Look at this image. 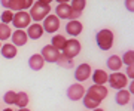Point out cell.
Wrapping results in <instances>:
<instances>
[{"instance_id":"cell-26","label":"cell","mask_w":134,"mask_h":111,"mask_svg":"<svg viewBox=\"0 0 134 111\" xmlns=\"http://www.w3.org/2000/svg\"><path fill=\"white\" fill-rule=\"evenodd\" d=\"M15 96H16V92H14V90L5 92V95H3V102H5L6 105H15Z\"/></svg>"},{"instance_id":"cell-19","label":"cell","mask_w":134,"mask_h":111,"mask_svg":"<svg viewBox=\"0 0 134 111\" xmlns=\"http://www.w3.org/2000/svg\"><path fill=\"white\" fill-rule=\"evenodd\" d=\"M106 65H107V68H109L112 73H118L121 68H122L121 56H118V55H112V56H109L107 61H106Z\"/></svg>"},{"instance_id":"cell-5","label":"cell","mask_w":134,"mask_h":111,"mask_svg":"<svg viewBox=\"0 0 134 111\" xmlns=\"http://www.w3.org/2000/svg\"><path fill=\"white\" fill-rule=\"evenodd\" d=\"M107 93H109V90H107V87H106V86L92 84V86H90L88 89H86L85 96L91 98V99H94L96 102H100V104H101V101H103V99H106Z\"/></svg>"},{"instance_id":"cell-1","label":"cell","mask_w":134,"mask_h":111,"mask_svg":"<svg viewBox=\"0 0 134 111\" xmlns=\"http://www.w3.org/2000/svg\"><path fill=\"white\" fill-rule=\"evenodd\" d=\"M51 14V0H37L33 2L31 8L29 9V15L31 21H34L36 24H40V21H43L48 15Z\"/></svg>"},{"instance_id":"cell-2","label":"cell","mask_w":134,"mask_h":111,"mask_svg":"<svg viewBox=\"0 0 134 111\" xmlns=\"http://www.w3.org/2000/svg\"><path fill=\"white\" fill-rule=\"evenodd\" d=\"M113 42H115V36H113V31L109 28H103L100 31H97L96 34V43L98 46L100 50H109L113 46Z\"/></svg>"},{"instance_id":"cell-33","label":"cell","mask_w":134,"mask_h":111,"mask_svg":"<svg viewBox=\"0 0 134 111\" xmlns=\"http://www.w3.org/2000/svg\"><path fill=\"white\" fill-rule=\"evenodd\" d=\"M18 111H31L30 108H18Z\"/></svg>"},{"instance_id":"cell-12","label":"cell","mask_w":134,"mask_h":111,"mask_svg":"<svg viewBox=\"0 0 134 111\" xmlns=\"http://www.w3.org/2000/svg\"><path fill=\"white\" fill-rule=\"evenodd\" d=\"M70 15H72V8L67 2H58L57 8H55V16L58 19H69L70 21Z\"/></svg>"},{"instance_id":"cell-17","label":"cell","mask_w":134,"mask_h":111,"mask_svg":"<svg viewBox=\"0 0 134 111\" xmlns=\"http://www.w3.org/2000/svg\"><path fill=\"white\" fill-rule=\"evenodd\" d=\"M0 52H2V56L5 59H14L16 56V53H18V49L15 48L12 43H5L2 44Z\"/></svg>"},{"instance_id":"cell-16","label":"cell","mask_w":134,"mask_h":111,"mask_svg":"<svg viewBox=\"0 0 134 111\" xmlns=\"http://www.w3.org/2000/svg\"><path fill=\"white\" fill-rule=\"evenodd\" d=\"M107 77H109V74L104 71V70H94L91 73V79L94 84H98V86H104L106 83H107Z\"/></svg>"},{"instance_id":"cell-25","label":"cell","mask_w":134,"mask_h":111,"mask_svg":"<svg viewBox=\"0 0 134 111\" xmlns=\"http://www.w3.org/2000/svg\"><path fill=\"white\" fill-rule=\"evenodd\" d=\"M70 5V8H72L73 10H76V12H83V9L86 8V2L85 0H73V2H70L69 3Z\"/></svg>"},{"instance_id":"cell-28","label":"cell","mask_w":134,"mask_h":111,"mask_svg":"<svg viewBox=\"0 0 134 111\" xmlns=\"http://www.w3.org/2000/svg\"><path fill=\"white\" fill-rule=\"evenodd\" d=\"M0 19H2V24H6L9 25L10 22H12V19H14V12L12 10H3L2 12V15H0Z\"/></svg>"},{"instance_id":"cell-32","label":"cell","mask_w":134,"mask_h":111,"mask_svg":"<svg viewBox=\"0 0 134 111\" xmlns=\"http://www.w3.org/2000/svg\"><path fill=\"white\" fill-rule=\"evenodd\" d=\"M128 92H130V95H131V93H134V80H133V82H131V83H130Z\"/></svg>"},{"instance_id":"cell-11","label":"cell","mask_w":134,"mask_h":111,"mask_svg":"<svg viewBox=\"0 0 134 111\" xmlns=\"http://www.w3.org/2000/svg\"><path fill=\"white\" fill-rule=\"evenodd\" d=\"M42 28L45 33H49V34H54V33H57L58 28H60V19H58L55 15H51L49 14L45 19H43L42 24Z\"/></svg>"},{"instance_id":"cell-10","label":"cell","mask_w":134,"mask_h":111,"mask_svg":"<svg viewBox=\"0 0 134 111\" xmlns=\"http://www.w3.org/2000/svg\"><path fill=\"white\" fill-rule=\"evenodd\" d=\"M91 73H92V68L90 64H86V62L79 64L75 68V80H77V83L85 82V80H88L91 77Z\"/></svg>"},{"instance_id":"cell-20","label":"cell","mask_w":134,"mask_h":111,"mask_svg":"<svg viewBox=\"0 0 134 111\" xmlns=\"http://www.w3.org/2000/svg\"><path fill=\"white\" fill-rule=\"evenodd\" d=\"M130 99H131V95H130V92L127 90V89H121V90L116 92L115 102L118 104V105H121V107L127 105V104L130 102Z\"/></svg>"},{"instance_id":"cell-21","label":"cell","mask_w":134,"mask_h":111,"mask_svg":"<svg viewBox=\"0 0 134 111\" xmlns=\"http://www.w3.org/2000/svg\"><path fill=\"white\" fill-rule=\"evenodd\" d=\"M67 39L66 36H63V34H54L52 39H51V46L54 49H57L58 52H61L63 48H64V44H66Z\"/></svg>"},{"instance_id":"cell-34","label":"cell","mask_w":134,"mask_h":111,"mask_svg":"<svg viewBox=\"0 0 134 111\" xmlns=\"http://www.w3.org/2000/svg\"><path fill=\"white\" fill-rule=\"evenodd\" d=\"M2 111H14V110H12L10 107H8V108H5V110H2Z\"/></svg>"},{"instance_id":"cell-8","label":"cell","mask_w":134,"mask_h":111,"mask_svg":"<svg viewBox=\"0 0 134 111\" xmlns=\"http://www.w3.org/2000/svg\"><path fill=\"white\" fill-rule=\"evenodd\" d=\"M40 56L43 58V61L48 64H57L60 56H61V52H58L57 49H54L51 44H46L42 48V52H40Z\"/></svg>"},{"instance_id":"cell-13","label":"cell","mask_w":134,"mask_h":111,"mask_svg":"<svg viewBox=\"0 0 134 111\" xmlns=\"http://www.w3.org/2000/svg\"><path fill=\"white\" fill-rule=\"evenodd\" d=\"M10 40H12V44L15 48H18V46H25L27 42H29V37H27L25 30H14L12 36H10Z\"/></svg>"},{"instance_id":"cell-14","label":"cell","mask_w":134,"mask_h":111,"mask_svg":"<svg viewBox=\"0 0 134 111\" xmlns=\"http://www.w3.org/2000/svg\"><path fill=\"white\" fill-rule=\"evenodd\" d=\"M82 30H83V25L81 21H69L66 24V33L69 36H72V39H76L82 33Z\"/></svg>"},{"instance_id":"cell-22","label":"cell","mask_w":134,"mask_h":111,"mask_svg":"<svg viewBox=\"0 0 134 111\" xmlns=\"http://www.w3.org/2000/svg\"><path fill=\"white\" fill-rule=\"evenodd\" d=\"M30 102V98L27 95V92H16V96H15V105L18 108H27Z\"/></svg>"},{"instance_id":"cell-6","label":"cell","mask_w":134,"mask_h":111,"mask_svg":"<svg viewBox=\"0 0 134 111\" xmlns=\"http://www.w3.org/2000/svg\"><path fill=\"white\" fill-rule=\"evenodd\" d=\"M107 83H109V86L112 89H116V90H121V89H125V86L128 84V79L125 77L124 73H112L109 74V77H107Z\"/></svg>"},{"instance_id":"cell-30","label":"cell","mask_w":134,"mask_h":111,"mask_svg":"<svg viewBox=\"0 0 134 111\" xmlns=\"http://www.w3.org/2000/svg\"><path fill=\"white\" fill-rule=\"evenodd\" d=\"M125 77L130 80H134V65L133 67H127V73H125Z\"/></svg>"},{"instance_id":"cell-29","label":"cell","mask_w":134,"mask_h":111,"mask_svg":"<svg viewBox=\"0 0 134 111\" xmlns=\"http://www.w3.org/2000/svg\"><path fill=\"white\" fill-rule=\"evenodd\" d=\"M58 65L61 68H73V59H69V58H66V56H60V59H58Z\"/></svg>"},{"instance_id":"cell-24","label":"cell","mask_w":134,"mask_h":111,"mask_svg":"<svg viewBox=\"0 0 134 111\" xmlns=\"http://www.w3.org/2000/svg\"><path fill=\"white\" fill-rule=\"evenodd\" d=\"M122 65H127V67H133L134 65V50H127V52L122 55Z\"/></svg>"},{"instance_id":"cell-7","label":"cell","mask_w":134,"mask_h":111,"mask_svg":"<svg viewBox=\"0 0 134 111\" xmlns=\"http://www.w3.org/2000/svg\"><path fill=\"white\" fill-rule=\"evenodd\" d=\"M10 24H14L15 30H25V28H29V25L31 24V18H30L27 10H24V12H15L14 19H12Z\"/></svg>"},{"instance_id":"cell-31","label":"cell","mask_w":134,"mask_h":111,"mask_svg":"<svg viewBox=\"0 0 134 111\" xmlns=\"http://www.w3.org/2000/svg\"><path fill=\"white\" fill-rule=\"evenodd\" d=\"M125 6H127V9H128L130 12L134 10V2H131V0H127V2H125Z\"/></svg>"},{"instance_id":"cell-15","label":"cell","mask_w":134,"mask_h":111,"mask_svg":"<svg viewBox=\"0 0 134 111\" xmlns=\"http://www.w3.org/2000/svg\"><path fill=\"white\" fill-rule=\"evenodd\" d=\"M27 37L31 40H39L40 37L43 36V28H42V25L40 24H36V22H33V24H30L29 25V28H27Z\"/></svg>"},{"instance_id":"cell-23","label":"cell","mask_w":134,"mask_h":111,"mask_svg":"<svg viewBox=\"0 0 134 111\" xmlns=\"http://www.w3.org/2000/svg\"><path fill=\"white\" fill-rule=\"evenodd\" d=\"M10 36H12V28H10L9 25L2 24V22H0V43H2V42H6V40H9Z\"/></svg>"},{"instance_id":"cell-27","label":"cell","mask_w":134,"mask_h":111,"mask_svg":"<svg viewBox=\"0 0 134 111\" xmlns=\"http://www.w3.org/2000/svg\"><path fill=\"white\" fill-rule=\"evenodd\" d=\"M82 104H83L85 108H90V110H96V108L100 107V102H96L94 99H91V98H88V96L82 98Z\"/></svg>"},{"instance_id":"cell-36","label":"cell","mask_w":134,"mask_h":111,"mask_svg":"<svg viewBox=\"0 0 134 111\" xmlns=\"http://www.w3.org/2000/svg\"><path fill=\"white\" fill-rule=\"evenodd\" d=\"M0 48H2V43H0Z\"/></svg>"},{"instance_id":"cell-35","label":"cell","mask_w":134,"mask_h":111,"mask_svg":"<svg viewBox=\"0 0 134 111\" xmlns=\"http://www.w3.org/2000/svg\"><path fill=\"white\" fill-rule=\"evenodd\" d=\"M91 111H104V110H103V108H100V107H98V108H96V110H91Z\"/></svg>"},{"instance_id":"cell-3","label":"cell","mask_w":134,"mask_h":111,"mask_svg":"<svg viewBox=\"0 0 134 111\" xmlns=\"http://www.w3.org/2000/svg\"><path fill=\"white\" fill-rule=\"evenodd\" d=\"M0 5L5 8V10H12V12H24L25 9H30L33 5V0H2Z\"/></svg>"},{"instance_id":"cell-9","label":"cell","mask_w":134,"mask_h":111,"mask_svg":"<svg viewBox=\"0 0 134 111\" xmlns=\"http://www.w3.org/2000/svg\"><path fill=\"white\" fill-rule=\"evenodd\" d=\"M66 95L70 101H81L85 96V87L82 86V83H73L67 87Z\"/></svg>"},{"instance_id":"cell-4","label":"cell","mask_w":134,"mask_h":111,"mask_svg":"<svg viewBox=\"0 0 134 111\" xmlns=\"http://www.w3.org/2000/svg\"><path fill=\"white\" fill-rule=\"evenodd\" d=\"M81 42L77 39H70V40H67L66 44H64V48H63L61 50V55L63 56H66V58L69 59H75L81 53Z\"/></svg>"},{"instance_id":"cell-18","label":"cell","mask_w":134,"mask_h":111,"mask_svg":"<svg viewBox=\"0 0 134 111\" xmlns=\"http://www.w3.org/2000/svg\"><path fill=\"white\" fill-rule=\"evenodd\" d=\"M45 65V61L43 58L40 56V53H34L29 58V67L33 70V71H40Z\"/></svg>"}]
</instances>
